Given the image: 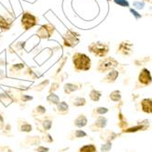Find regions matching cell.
<instances>
[{
    "mask_svg": "<svg viewBox=\"0 0 152 152\" xmlns=\"http://www.w3.org/2000/svg\"><path fill=\"white\" fill-rule=\"evenodd\" d=\"M72 62L73 66V69L76 72H86L89 71L92 67V59L88 55L75 52L72 57Z\"/></svg>",
    "mask_w": 152,
    "mask_h": 152,
    "instance_id": "cell-1",
    "label": "cell"
},
{
    "mask_svg": "<svg viewBox=\"0 0 152 152\" xmlns=\"http://www.w3.org/2000/svg\"><path fill=\"white\" fill-rule=\"evenodd\" d=\"M38 24H39V18L35 16L34 14H32L31 12L26 11L21 15L20 25L23 30L29 31L32 29L33 27H35L36 26H38Z\"/></svg>",
    "mask_w": 152,
    "mask_h": 152,
    "instance_id": "cell-2",
    "label": "cell"
},
{
    "mask_svg": "<svg viewBox=\"0 0 152 152\" xmlns=\"http://www.w3.org/2000/svg\"><path fill=\"white\" fill-rule=\"evenodd\" d=\"M88 51L92 53L93 56L97 58H105L107 56V54L109 53V46L104 42H92L91 44L88 45Z\"/></svg>",
    "mask_w": 152,
    "mask_h": 152,
    "instance_id": "cell-3",
    "label": "cell"
},
{
    "mask_svg": "<svg viewBox=\"0 0 152 152\" xmlns=\"http://www.w3.org/2000/svg\"><path fill=\"white\" fill-rule=\"evenodd\" d=\"M118 65H119V63L115 58L105 57L98 61L97 66H96V70H97L99 73L109 72V71L115 69L116 66H118Z\"/></svg>",
    "mask_w": 152,
    "mask_h": 152,
    "instance_id": "cell-4",
    "label": "cell"
},
{
    "mask_svg": "<svg viewBox=\"0 0 152 152\" xmlns=\"http://www.w3.org/2000/svg\"><path fill=\"white\" fill-rule=\"evenodd\" d=\"M81 35L72 29H68L62 36V44L65 48H73L80 43Z\"/></svg>",
    "mask_w": 152,
    "mask_h": 152,
    "instance_id": "cell-5",
    "label": "cell"
},
{
    "mask_svg": "<svg viewBox=\"0 0 152 152\" xmlns=\"http://www.w3.org/2000/svg\"><path fill=\"white\" fill-rule=\"evenodd\" d=\"M54 33L55 26L50 23L41 25L36 31L37 37H39L40 39H49L54 35Z\"/></svg>",
    "mask_w": 152,
    "mask_h": 152,
    "instance_id": "cell-6",
    "label": "cell"
},
{
    "mask_svg": "<svg viewBox=\"0 0 152 152\" xmlns=\"http://www.w3.org/2000/svg\"><path fill=\"white\" fill-rule=\"evenodd\" d=\"M133 43L130 41H122L117 48V54H120L122 56H130L132 53Z\"/></svg>",
    "mask_w": 152,
    "mask_h": 152,
    "instance_id": "cell-7",
    "label": "cell"
},
{
    "mask_svg": "<svg viewBox=\"0 0 152 152\" xmlns=\"http://www.w3.org/2000/svg\"><path fill=\"white\" fill-rule=\"evenodd\" d=\"M107 124V118L104 116H99L96 118L94 122L90 126V129L93 131H97L99 129H104L106 127Z\"/></svg>",
    "mask_w": 152,
    "mask_h": 152,
    "instance_id": "cell-8",
    "label": "cell"
},
{
    "mask_svg": "<svg viewBox=\"0 0 152 152\" xmlns=\"http://www.w3.org/2000/svg\"><path fill=\"white\" fill-rule=\"evenodd\" d=\"M139 80L141 84L148 86L149 84H151L152 82V77L150 74V71L148 69V68H143V69L140 71L139 75Z\"/></svg>",
    "mask_w": 152,
    "mask_h": 152,
    "instance_id": "cell-9",
    "label": "cell"
},
{
    "mask_svg": "<svg viewBox=\"0 0 152 152\" xmlns=\"http://www.w3.org/2000/svg\"><path fill=\"white\" fill-rule=\"evenodd\" d=\"M13 19L5 16H0V30L6 32L11 29L13 26Z\"/></svg>",
    "mask_w": 152,
    "mask_h": 152,
    "instance_id": "cell-10",
    "label": "cell"
},
{
    "mask_svg": "<svg viewBox=\"0 0 152 152\" xmlns=\"http://www.w3.org/2000/svg\"><path fill=\"white\" fill-rule=\"evenodd\" d=\"M88 124V118L85 114H80L77 116V118L73 120V125L77 129H82L87 126Z\"/></svg>",
    "mask_w": 152,
    "mask_h": 152,
    "instance_id": "cell-11",
    "label": "cell"
},
{
    "mask_svg": "<svg viewBox=\"0 0 152 152\" xmlns=\"http://www.w3.org/2000/svg\"><path fill=\"white\" fill-rule=\"evenodd\" d=\"M56 111L58 114L65 116L70 111V106L66 101H60V103L56 105Z\"/></svg>",
    "mask_w": 152,
    "mask_h": 152,
    "instance_id": "cell-12",
    "label": "cell"
},
{
    "mask_svg": "<svg viewBox=\"0 0 152 152\" xmlns=\"http://www.w3.org/2000/svg\"><path fill=\"white\" fill-rule=\"evenodd\" d=\"M118 76H119V71H117L116 69H113V70L108 72V74L103 78L102 82L107 83V84H111V83L116 82V80L117 79Z\"/></svg>",
    "mask_w": 152,
    "mask_h": 152,
    "instance_id": "cell-13",
    "label": "cell"
},
{
    "mask_svg": "<svg viewBox=\"0 0 152 152\" xmlns=\"http://www.w3.org/2000/svg\"><path fill=\"white\" fill-rule=\"evenodd\" d=\"M19 129L20 132L23 133H30L33 130V127L30 123H29L27 121L25 120H19Z\"/></svg>",
    "mask_w": 152,
    "mask_h": 152,
    "instance_id": "cell-14",
    "label": "cell"
},
{
    "mask_svg": "<svg viewBox=\"0 0 152 152\" xmlns=\"http://www.w3.org/2000/svg\"><path fill=\"white\" fill-rule=\"evenodd\" d=\"M79 89V86L75 83H71V82H68L65 83L63 85V92L66 95H71L73 92H76Z\"/></svg>",
    "mask_w": 152,
    "mask_h": 152,
    "instance_id": "cell-15",
    "label": "cell"
},
{
    "mask_svg": "<svg viewBox=\"0 0 152 152\" xmlns=\"http://www.w3.org/2000/svg\"><path fill=\"white\" fill-rule=\"evenodd\" d=\"M88 135L85 130H82V129H78L73 130L71 134H70V139L71 140H80V139H84V137H86Z\"/></svg>",
    "mask_w": 152,
    "mask_h": 152,
    "instance_id": "cell-16",
    "label": "cell"
},
{
    "mask_svg": "<svg viewBox=\"0 0 152 152\" xmlns=\"http://www.w3.org/2000/svg\"><path fill=\"white\" fill-rule=\"evenodd\" d=\"M46 100H47V102L50 105H52V106H56L61 101L60 96L57 94L53 93V92L52 93H49V95L47 96V98H46Z\"/></svg>",
    "mask_w": 152,
    "mask_h": 152,
    "instance_id": "cell-17",
    "label": "cell"
},
{
    "mask_svg": "<svg viewBox=\"0 0 152 152\" xmlns=\"http://www.w3.org/2000/svg\"><path fill=\"white\" fill-rule=\"evenodd\" d=\"M101 96H102V92L95 88H92L89 93V99L93 102H98L101 99Z\"/></svg>",
    "mask_w": 152,
    "mask_h": 152,
    "instance_id": "cell-18",
    "label": "cell"
},
{
    "mask_svg": "<svg viewBox=\"0 0 152 152\" xmlns=\"http://www.w3.org/2000/svg\"><path fill=\"white\" fill-rule=\"evenodd\" d=\"M142 110L146 113H152V99H145L141 102Z\"/></svg>",
    "mask_w": 152,
    "mask_h": 152,
    "instance_id": "cell-19",
    "label": "cell"
},
{
    "mask_svg": "<svg viewBox=\"0 0 152 152\" xmlns=\"http://www.w3.org/2000/svg\"><path fill=\"white\" fill-rule=\"evenodd\" d=\"M72 104L73 107H85L86 105V99L84 96H75L72 101Z\"/></svg>",
    "mask_w": 152,
    "mask_h": 152,
    "instance_id": "cell-20",
    "label": "cell"
},
{
    "mask_svg": "<svg viewBox=\"0 0 152 152\" xmlns=\"http://www.w3.org/2000/svg\"><path fill=\"white\" fill-rule=\"evenodd\" d=\"M40 137L39 136H33V137H26L25 142H27L30 146H38L40 143Z\"/></svg>",
    "mask_w": 152,
    "mask_h": 152,
    "instance_id": "cell-21",
    "label": "cell"
},
{
    "mask_svg": "<svg viewBox=\"0 0 152 152\" xmlns=\"http://www.w3.org/2000/svg\"><path fill=\"white\" fill-rule=\"evenodd\" d=\"M78 152H97V148L94 144H85L78 149Z\"/></svg>",
    "mask_w": 152,
    "mask_h": 152,
    "instance_id": "cell-22",
    "label": "cell"
},
{
    "mask_svg": "<svg viewBox=\"0 0 152 152\" xmlns=\"http://www.w3.org/2000/svg\"><path fill=\"white\" fill-rule=\"evenodd\" d=\"M41 123V127H42V129L44 130V132H48L49 130L51 129L52 128V125H53V122L51 119L50 118H45V119H42L40 121Z\"/></svg>",
    "mask_w": 152,
    "mask_h": 152,
    "instance_id": "cell-23",
    "label": "cell"
},
{
    "mask_svg": "<svg viewBox=\"0 0 152 152\" xmlns=\"http://www.w3.org/2000/svg\"><path fill=\"white\" fill-rule=\"evenodd\" d=\"M46 112H47V109H46V107H45L44 106H42V105H38V106L34 108V110H33V115H34L35 117H38V116H43V115L46 114Z\"/></svg>",
    "mask_w": 152,
    "mask_h": 152,
    "instance_id": "cell-24",
    "label": "cell"
},
{
    "mask_svg": "<svg viewBox=\"0 0 152 152\" xmlns=\"http://www.w3.org/2000/svg\"><path fill=\"white\" fill-rule=\"evenodd\" d=\"M108 112V108L105 107H95L93 110V116H104Z\"/></svg>",
    "mask_w": 152,
    "mask_h": 152,
    "instance_id": "cell-25",
    "label": "cell"
},
{
    "mask_svg": "<svg viewBox=\"0 0 152 152\" xmlns=\"http://www.w3.org/2000/svg\"><path fill=\"white\" fill-rule=\"evenodd\" d=\"M24 67H25L24 63H17V64H13V65H11V66H10V67H9V71H10V73H17V72L21 71Z\"/></svg>",
    "mask_w": 152,
    "mask_h": 152,
    "instance_id": "cell-26",
    "label": "cell"
},
{
    "mask_svg": "<svg viewBox=\"0 0 152 152\" xmlns=\"http://www.w3.org/2000/svg\"><path fill=\"white\" fill-rule=\"evenodd\" d=\"M49 85H50V80H49V79H45V80H43V81H41L40 83H39L38 85H36V86L33 88V89H34L35 91L40 92V91H42L46 87H48Z\"/></svg>",
    "mask_w": 152,
    "mask_h": 152,
    "instance_id": "cell-27",
    "label": "cell"
},
{
    "mask_svg": "<svg viewBox=\"0 0 152 152\" xmlns=\"http://www.w3.org/2000/svg\"><path fill=\"white\" fill-rule=\"evenodd\" d=\"M109 99L114 102H118L121 99V92L119 90H114L110 93Z\"/></svg>",
    "mask_w": 152,
    "mask_h": 152,
    "instance_id": "cell-28",
    "label": "cell"
},
{
    "mask_svg": "<svg viewBox=\"0 0 152 152\" xmlns=\"http://www.w3.org/2000/svg\"><path fill=\"white\" fill-rule=\"evenodd\" d=\"M40 140L45 142V143H52L54 141L50 133H48V132H44V135L40 137Z\"/></svg>",
    "mask_w": 152,
    "mask_h": 152,
    "instance_id": "cell-29",
    "label": "cell"
},
{
    "mask_svg": "<svg viewBox=\"0 0 152 152\" xmlns=\"http://www.w3.org/2000/svg\"><path fill=\"white\" fill-rule=\"evenodd\" d=\"M33 96H30V95H27V94H20V96H19V99L21 102L23 103H26V102H29V101H31L33 100Z\"/></svg>",
    "mask_w": 152,
    "mask_h": 152,
    "instance_id": "cell-30",
    "label": "cell"
},
{
    "mask_svg": "<svg viewBox=\"0 0 152 152\" xmlns=\"http://www.w3.org/2000/svg\"><path fill=\"white\" fill-rule=\"evenodd\" d=\"M111 148H112V143L110 141H107L106 143L101 146V152H108L109 150H111Z\"/></svg>",
    "mask_w": 152,
    "mask_h": 152,
    "instance_id": "cell-31",
    "label": "cell"
},
{
    "mask_svg": "<svg viewBox=\"0 0 152 152\" xmlns=\"http://www.w3.org/2000/svg\"><path fill=\"white\" fill-rule=\"evenodd\" d=\"M115 4L122 7H129V3L128 0H114Z\"/></svg>",
    "mask_w": 152,
    "mask_h": 152,
    "instance_id": "cell-32",
    "label": "cell"
},
{
    "mask_svg": "<svg viewBox=\"0 0 152 152\" xmlns=\"http://www.w3.org/2000/svg\"><path fill=\"white\" fill-rule=\"evenodd\" d=\"M60 88V83L58 82H53L50 88V90H49V93H54V91H56Z\"/></svg>",
    "mask_w": 152,
    "mask_h": 152,
    "instance_id": "cell-33",
    "label": "cell"
},
{
    "mask_svg": "<svg viewBox=\"0 0 152 152\" xmlns=\"http://www.w3.org/2000/svg\"><path fill=\"white\" fill-rule=\"evenodd\" d=\"M35 152H49L50 151V148L45 147V146H38L35 149Z\"/></svg>",
    "mask_w": 152,
    "mask_h": 152,
    "instance_id": "cell-34",
    "label": "cell"
},
{
    "mask_svg": "<svg viewBox=\"0 0 152 152\" xmlns=\"http://www.w3.org/2000/svg\"><path fill=\"white\" fill-rule=\"evenodd\" d=\"M144 127L143 126H136V127H134V128H130V129H128L126 130H124V132L126 133H130V132H136L137 130H140V129H143Z\"/></svg>",
    "mask_w": 152,
    "mask_h": 152,
    "instance_id": "cell-35",
    "label": "cell"
},
{
    "mask_svg": "<svg viewBox=\"0 0 152 152\" xmlns=\"http://www.w3.org/2000/svg\"><path fill=\"white\" fill-rule=\"evenodd\" d=\"M5 119H4V117L2 114H0V129H4V127H5Z\"/></svg>",
    "mask_w": 152,
    "mask_h": 152,
    "instance_id": "cell-36",
    "label": "cell"
},
{
    "mask_svg": "<svg viewBox=\"0 0 152 152\" xmlns=\"http://www.w3.org/2000/svg\"><path fill=\"white\" fill-rule=\"evenodd\" d=\"M130 11H131V13H133V15L136 16V18H141V16H140V15H137V13H136V11H134L133 9H130Z\"/></svg>",
    "mask_w": 152,
    "mask_h": 152,
    "instance_id": "cell-37",
    "label": "cell"
},
{
    "mask_svg": "<svg viewBox=\"0 0 152 152\" xmlns=\"http://www.w3.org/2000/svg\"><path fill=\"white\" fill-rule=\"evenodd\" d=\"M7 152H13V151H12V150H11V149H9V148H8V150H7Z\"/></svg>",
    "mask_w": 152,
    "mask_h": 152,
    "instance_id": "cell-38",
    "label": "cell"
},
{
    "mask_svg": "<svg viewBox=\"0 0 152 152\" xmlns=\"http://www.w3.org/2000/svg\"><path fill=\"white\" fill-rule=\"evenodd\" d=\"M146 1H148H148H150V0H146Z\"/></svg>",
    "mask_w": 152,
    "mask_h": 152,
    "instance_id": "cell-39",
    "label": "cell"
},
{
    "mask_svg": "<svg viewBox=\"0 0 152 152\" xmlns=\"http://www.w3.org/2000/svg\"><path fill=\"white\" fill-rule=\"evenodd\" d=\"M107 1H111V0H107Z\"/></svg>",
    "mask_w": 152,
    "mask_h": 152,
    "instance_id": "cell-40",
    "label": "cell"
}]
</instances>
